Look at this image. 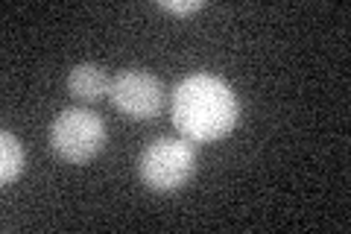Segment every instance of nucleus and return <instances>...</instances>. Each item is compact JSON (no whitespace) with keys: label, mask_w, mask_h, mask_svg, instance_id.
Instances as JSON below:
<instances>
[{"label":"nucleus","mask_w":351,"mask_h":234,"mask_svg":"<svg viewBox=\"0 0 351 234\" xmlns=\"http://www.w3.org/2000/svg\"><path fill=\"white\" fill-rule=\"evenodd\" d=\"M24 147L12 132H0V182L12 185L24 173Z\"/></svg>","instance_id":"nucleus-6"},{"label":"nucleus","mask_w":351,"mask_h":234,"mask_svg":"<svg viewBox=\"0 0 351 234\" xmlns=\"http://www.w3.org/2000/svg\"><path fill=\"white\" fill-rule=\"evenodd\" d=\"M170 120L191 143H214L232 135L240 120L234 88L214 73H191L176 85Z\"/></svg>","instance_id":"nucleus-1"},{"label":"nucleus","mask_w":351,"mask_h":234,"mask_svg":"<svg viewBox=\"0 0 351 234\" xmlns=\"http://www.w3.org/2000/svg\"><path fill=\"white\" fill-rule=\"evenodd\" d=\"M108 100H112V106L120 115H126L132 120H152L158 117V111L164 106V88L149 71L126 68L112 80Z\"/></svg>","instance_id":"nucleus-4"},{"label":"nucleus","mask_w":351,"mask_h":234,"mask_svg":"<svg viewBox=\"0 0 351 234\" xmlns=\"http://www.w3.org/2000/svg\"><path fill=\"white\" fill-rule=\"evenodd\" d=\"M196 152L184 138H156L138 159V176L152 194H176L193 179Z\"/></svg>","instance_id":"nucleus-2"},{"label":"nucleus","mask_w":351,"mask_h":234,"mask_svg":"<svg viewBox=\"0 0 351 234\" xmlns=\"http://www.w3.org/2000/svg\"><path fill=\"white\" fill-rule=\"evenodd\" d=\"M108 88H112V80L106 76L100 65L82 62V65H73L68 73V91L80 103H100L103 97H108Z\"/></svg>","instance_id":"nucleus-5"},{"label":"nucleus","mask_w":351,"mask_h":234,"mask_svg":"<svg viewBox=\"0 0 351 234\" xmlns=\"http://www.w3.org/2000/svg\"><path fill=\"white\" fill-rule=\"evenodd\" d=\"M50 147L68 164H88L106 147V124L91 108H62L50 126Z\"/></svg>","instance_id":"nucleus-3"},{"label":"nucleus","mask_w":351,"mask_h":234,"mask_svg":"<svg viewBox=\"0 0 351 234\" xmlns=\"http://www.w3.org/2000/svg\"><path fill=\"white\" fill-rule=\"evenodd\" d=\"M158 9L170 15H193L205 9V0H158Z\"/></svg>","instance_id":"nucleus-7"}]
</instances>
